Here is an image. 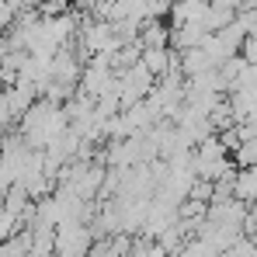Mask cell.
Wrapping results in <instances>:
<instances>
[{
  "instance_id": "cell-12",
  "label": "cell",
  "mask_w": 257,
  "mask_h": 257,
  "mask_svg": "<svg viewBox=\"0 0 257 257\" xmlns=\"http://www.w3.org/2000/svg\"><path fill=\"white\" fill-rule=\"evenodd\" d=\"M18 118H14V111H11V104H7V94H0V136H7V128L14 125Z\"/></svg>"
},
{
  "instance_id": "cell-8",
  "label": "cell",
  "mask_w": 257,
  "mask_h": 257,
  "mask_svg": "<svg viewBox=\"0 0 257 257\" xmlns=\"http://www.w3.org/2000/svg\"><path fill=\"white\" fill-rule=\"evenodd\" d=\"M205 70H215V63L209 59V52H205L202 45L181 52V77H184V80H191V77H198V73H205Z\"/></svg>"
},
{
  "instance_id": "cell-11",
  "label": "cell",
  "mask_w": 257,
  "mask_h": 257,
  "mask_svg": "<svg viewBox=\"0 0 257 257\" xmlns=\"http://www.w3.org/2000/svg\"><path fill=\"white\" fill-rule=\"evenodd\" d=\"M39 14L42 18H63V14H73V0H35Z\"/></svg>"
},
{
  "instance_id": "cell-1",
  "label": "cell",
  "mask_w": 257,
  "mask_h": 257,
  "mask_svg": "<svg viewBox=\"0 0 257 257\" xmlns=\"http://www.w3.org/2000/svg\"><path fill=\"white\" fill-rule=\"evenodd\" d=\"M66 128H70L66 108L39 97V101L21 115V132H18V136H21L32 150H49V146H52Z\"/></svg>"
},
{
  "instance_id": "cell-2",
  "label": "cell",
  "mask_w": 257,
  "mask_h": 257,
  "mask_svg": "<svg viewBox=\"0 0 257 257\" xmlns=\"http://www.w3.org/2000/svg\"><path fill=\"white\" fill-rule=\"evenodd\" d=\"M94 229L87 222H59L56 226V257H87V250L94 247Z\"/></svg>"
},
{
  "instance_id": "cell-6",
  "label": "cell",
  "mask_w": 257,
  "mask_h": 257,
  "mask_svg": "<svg viewBox=\"0 0 257 257\" xmlns=\"http://www.w3.org/2000/svg\"><path fill=\"white\" fill-rule=\"evenodd\" d=\"M128 236L125 233H115V236H97L94 247L87 250V257H128Z\"/></svg>"
},
{
  "instance_id": "cell-5",
  "label": "cell",
  "mask_w": 257,
  "mask_h": 257,
  "mask_svg": "<svg viewBox=\"0 0 257 257\" xmlns=\"http://www.w3.org/2000/svg\"><path fill=\"white\" fill-rule=\"evenodd\" d=\"M233 198L243 205L257 202V167H236L233 174Z\"/></svg>"
},
{
  "instance_id": "cell-4",
  "label": "cell",
  "mask_w": 257,
  "mask_h": 257,
  "mask_svg": "<svg viewBox=\"0 0 257 257\" xmlns=\"http://www.w3.org/2000/svg\"><path fill=\"white\" fill-rule=\"evenodd\" d=\"M139 49H157V45H171V25L164 18H150L139 21V35H136Z\"/></svg>"
},
{
  "instance_id": "cell-13",
  "label": "cell",
  "mask_w": 257,
  "mask_h": 257,
  "mask_svg": "<svg viewBox=\"0 0 257 257\" xmlns=\"http://www.w3.org/2000/svg\"><path fill=\"white\" fill-rule=\"evenodd\" d=\"M240 56H243L250 66H257V35H247V39H243V45H240Z\"/></svg>"
},
{
  "instance_id": "cell-9",
  "label": "cell",
  "mask_w": 257,
  "mask_h": 257,
  "mask_svg": "<svg viewBox=\"0 0 257 257\" xmlns=\"http://www.w3.org/2000/svg\"><path fill=\"white\" fill-rule=\"evenodd\" d=\"M236 7L229 0H209V18H205V32H222L226 25L236 21Z\"/></svg>"
},
{
  "instance_id": "cell-3",
  "label": "cell",
  "mask_w": 257,
  "mask_h": 257,
  "mask_svg": "<svg viewBox=\"0 0 257 257\" xmlns=\"http://www.w3.org/2000/svg\"><path fill=\"white\" fill-rule=\"evenodd\" d=\"M205 18H209V0H174L171 4V18L167 25H202L205 28Z\"/></svg>"
},
{
  "instance_id": "cell-7",
  "label": "cell",
  "mask_w": 257,
  "mask_h": 257,
  "mask_svg": "<svg viewBox=\"0 0 257 257\" xmlns=\"http://www.w3.org/2000/svg\"><path fill=\"white\" fill-rule=\"evenodd\" d=\"M205 35H209V32H205L202 25H177V28H171V49H177V52L198 49Z\"/></svg>"
},
{
  "instance_id": "cell-10",
  "label": "cell",
  "mask_w": 257,
  "mask_h": 257,
  "mask_svg": "<svg viewBox=\"0 0 257 257\" xmlns=\"http://www.w3.org/2000/svg\"><path fill=\"white\" fill-rule=\"evenodd\" d=\"M229 160L233 167H257V139H243L240 146H233Z\"/></svg>"
}]
</instances>
